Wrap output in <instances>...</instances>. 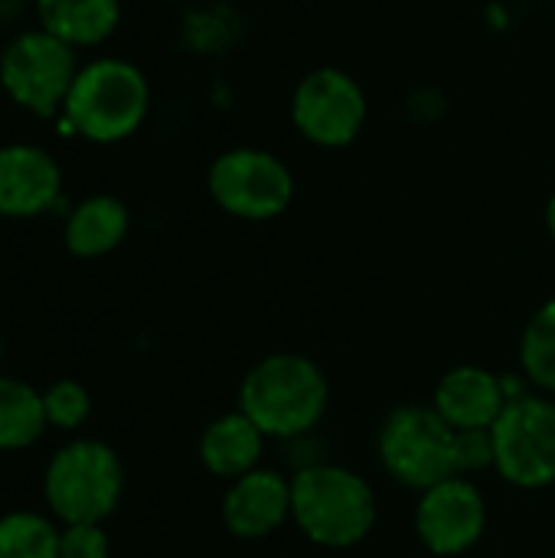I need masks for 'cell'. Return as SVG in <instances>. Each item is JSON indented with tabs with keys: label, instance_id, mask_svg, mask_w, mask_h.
I'll return each instance as SVG.
<instances>
[{
	"label": "cell",
	"instance_id": "1",
	"mask_svg": "<svg viewBox=\"0 0 555 558\" xmlns=\"http://www.w3.org/2000/svg\"><path fill=\"white\" fill-rule=\"evenodd\" d=\"M327 399V376L314 360L301 353H272L245 373L239 412H245L265 438H294L321 422Z\"/></svg>",
	"mask_w": 555,
	"mask_h": 558
},
{
	"label": "cell",
	"instance_id": "2",
	"mask_svg": "<svg viewBox=\"0 0 555 558\" xmlns=\"http://www.w3.org/2000/svg\"><path fill=\"white\" fill-rule=\"evenodd\" d=\"M147 111V75L124 59H95L79 69L65 95L62 128L92 144H118L144 124Z\"/></svg>",
	"mask_w": 555,
	"mask_h": 558
},
{
	"label": "cell",
	"instance_id": "3",
	"mask_svg": "<svg viewBox=\"0 0 555 558\" xmlns=\"http://www.w3.org/2000/svg\"><path fill=\"white\" fill-rule=\"evenodd\" d=\"M291 517L311 543L324 549H350L370 536L376 523V497L360 474L317 464L291 481Z\"/></svg>",
	"mask_w": 555,
	"mask_h": 558
},
{
	"label": "cell",
	"instance_id": "4",
	"mask_svg": "<svg viewBox=\"0 0 555 558\" xmlns=\"http://www.w3.org/2000/svg\"><path fill=\"white\" fill-rule=\"evenodd\" d=\"M124 490L118 454L95 438H79L59 448L43 474V494L65 526L101 523L114 513Z\"/></svg>",
	"mask_w": 555,
	"mask_h": 558
},
{
	"label": "cell",
	"instance_id": "5",
	"mask_svg": "<svg viewBox=\"0 0 555 558\" xmlns=\"http://www.w3.org/2000/svg\"><path fill=\"white\" fill-rule=\"evenodd\" d=\"M79 69L75 49L36 26L3 46L0 88L13 105L33 111L36 118H52L62 111Z\"/></svg>",
	"mask_w": 555,
	"mask_h": 558
},
{
	"label": "cell",
	"instance_id": "6",
	"mask_svg": "<svg viewBox=\"0 0 555 558\" xmlns=\"http://www.w3.org/2000/svg\"><path fill=\"white\" fill-rule=\"evenodd\" d=\"M455 441L458 432L435 409L406 405L383 422L379 458L399 484L412 490H429L448 477H458Z\"/></svg>",
	"mask_w": 555,
	"mask_h": 558
},
{
	"label": "cell",
	"instance_id": "7",
	"mask_svg": "<svg viewBox=\"0 0 555 558\" xmlns=\"http://www.w3.org/2000/svg\"><path fill=\"white\" fill-rule=\"evenodd\" d=\"M494 468L520 490L555 484V402L543 396H517L491 425Z\"/></svg>",
	"mask_w": 555,
	"mask_h": 558
},
{
	"label": "cell",
	"instance_id": "8",
	"mask_svg": "<svg viewBox=\"0 0 555 558\" xmlns=\"http://www.w3.org/2000/svg\"><path fill=\"white\" fill-rule=\"evenodd\" d=\"M209 196L236 219L265 222L281 216L294 199L288 163L262 147H232L209 167Z\"/></svg>",
	"mask_w": 555,
	"mask_h": 558
},
{
	"label": "cell",
	"instance_id": "9",
	"mask_svg": "<svg viewBox=\"0 0 555 558\" xmlns=\"http://www.w3.org/2000/svg\"><path fill=\"white\" fill-rule=\"evenodd\" d=\"M370 105L363 85L334 65L311 69L291 95V121L298 134L317 147H347L360 137Z\"/></svg>",
	"mask_w": 555,
	"mask_h": 558
},
{
	"label": "cell",
	"instance_id": "10",
	"mask_svg": "<svg viewBox=\"0 0 555 558\" xmlns=\"http://www.w3.org/2000/svg\"><path fill=\"white\" fill-rule=\"evenodd\" d=\"M484 530H487V507L471 481L448 477L422 490L415 510V533L432 556H464L481 543Z\"/></svg>",
	"mask_w": 555,
	"mask_h": 558
},
{
	"label": "cell",
	"instance_id": "11",
	"mask_svg": "<svg viewBox=\"0 0 555 558\" xmlns=\"http://www.w3.org/2000/svg\"><path fill=\"white\" fill-rule=\"evenodd\" d=\"M62 196V170L56 157L36 144L0 147V216L29 219L49 213Z\"/></svg>",
	"mask_w": 555,
	"mask_h": 558
},
{
	"label": "cell",
	"instance_id": "12",
	"mask_svg": "<svg viewBox=\"0 0 555 558\" xmlns=\"http://www.w3.org/2000/svg\"><path fill=\"white\" fill-rule=\"evenodd\" d=\"M291 517V484L278 471H249L222 500V523L236 539H265Z\"/></svg>",
	"mask_w": 555,
	"mask_h": 558
},
{
	"label": "cell",
	"instance_id": "13",
	"mask_svg": "<svg viewBox=\"0 0 555 558\" xmlns=\"http://www.w3.org/2000/svg\"><path fill=\"white\" fill-rule=\"evenodd\" d=\"M510 392L507 383L497 379L484 366H455L435 386V412L455 432H478L491 428L500 412L507 409Z\"/></svg>",
	"mask_w": 555,
	"mask_h": 558
},
{
	"label": "cell",
	"instance_id": "14",
	"mask_svg": "<svg viewBox=\"0 0 555 558\" xmlns=\"http://www.w3.org/2000/svg\"><path fill=\"white\" fill-rule=\"evenodd\" d=\"M262 445L265 435L258 432V425L245 412H229L206 425L200 438V461L213 477L239 481L249 471H255Z\"/></svg>",
	"mask_w": 555,
	"mask_h": 558
},
{
	"label": "cell",
	"instance_id": "15",
	"mask_svg": "<svg viewBox=\"0 0 555 558\" xmlns=\"http://www.w3.org/2000/svg\"><path fill=\"white\" fill-rule=\"evenodd\" d=\"M131 229V213L118 196L98 193L72 206L65 216V248L75 258H101L114 252Z\"/></svg>",
	"mask_w": 555,
	"mask_h": 558
},
{
	"label": "cell",
	"instance_id": "16",
	"mask_svg": "<svg viewBox=\"0 0 555 558\" xmlns=\"http://www.w3.org/2000/svg\"><path fill=\"white\" fill-rule=\"evenodd\" d=\"M39 29L72 49L105 43L121 23V0H36Z\"/></svg>",
	"mask_w": 555,
	"mask_h": 558
},
{
	"label": "cell",
	"instance_id": "17",
	"mask_svg": "<svg viewBox=\"0 0 555 558\" xmlns=\"http://www.w3.org/2000/svg\"><path fill=\"white\" fill-rule=\"evenodd\" d=\"M43 392L13 376H0V451H23L46 432Z\"/></svg>",
	"mask_w": 555,
	"mask_h": 558
},
{
	"label": "cell",
	"instance_id": "18",
	"mask_svg": "<svg viewBox=\"0 0 555 558\" xmlns=\"http://www.w3.org/2000/svg\"><path fill=\"white\" fill-rule=\"evenodd\" d=\"M0 558H59V530L29 510L0 517Z\"/></svg>",
	"mask_w": 555,
	"mask_h": 558
},
{
	"label": "cell",
	"instance_id": "19",
	"mask_svg": "<svg viewBox=\"0 0 555 558\" xmlns=\"http://www.w3.org/2000/svg\"><path fill=\"white\" fill-rule=\"evenodd\" d=\"M520 363L530 383L555 392V298L530 317L520 340Z\"/></svg>",
	"mask_w": 555,
	"mask_h": 558
},
{
	"label": "cell",
	"instance_id": "20",
	"mask_svg": "<svg viewBox=\"0 0 555 558\" xmlns=\"http://www.w3.org/2000/svg\"><path fill=\"white\" fill-rule=\"evenodd\" d=\"M43 412H46V425L49 428L75 432L92 415V396H88V389L82 383L62 379V383H52L43 392Z\"/></svg>",
	"mask_w": 555,
	"mask_h": 558
},
{
	"label": "cell",
	"instance_id": "21",
	"mask_svg": "<svg viewBox=\"0 0 555 558\" xmlns=\"http://www.w3.org/2000/svg\"><path fill=\"white\" fill-rule=\"evenodd\" d=\"M59 558H111L101 523H75L59 530Z\"/></svg>",
	"mask_w": 555,
	"mask_h": 558
},
{
	"label": "cell",
	"instance_id": "22",
	"mask_svg": "<svg viewBox=\"0 0 555 558\" xmlns=\"http://www.w3.org/2000/svg\"><path fill=\"white\" fill-rule=\"evenodd\" d=\"M455 464H458V477L468 474V471H484L487 464H494L491 428L458 432V441H455Z\"/></svg>",
	"mask_w": 555,
	"mask_h": 558
},
{
	"label": "cell",
	"instance_id": "23",
	"mask_svg": "<svg viewBox=\"0 0 555 558\" xmlns=\"http://www.w3.org/2000/svg\"><path fill=\"white\" fill-rule=\"evenodd\" d=\"M546 229H550V235H553V242H555V193H553V199L546 203Z\"/></svg>",
	"mask_w": 555,
	"mask_h": 558
},
{
	"label": "cell",
	"instance_id": "24",
	"mask_svg": "<svg viewBox=\"0 0 555 558\" xmlns=\"http://www.w3.org/2000/svg\"><path fill=\"white\" fill-rule=\"evenodd\" d=\"M0 360H3V340H0Z\"/></svg>",
	"mask_w": 555,
	"mask_h": 558
}]
</instances>
